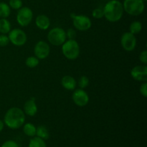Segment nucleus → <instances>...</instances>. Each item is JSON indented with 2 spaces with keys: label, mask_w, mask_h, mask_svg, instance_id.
<instances>
[{
  "label": "nucleus",
  "mask_w": 147,
  "mask_h": 147,
  "mask_svg": "<svg viewBox=\"0 0 147 147\" xmlns=\"http://www.w3.org/2000/svg\"><path fill=\"white\" fill-rule=\"evenodd\" d=\"M39 59L37 57H34V56H30L26 59L25 64L27 67H30V68H34V67H37L39 65Z\"/></svg>",
  "instance_id": "4be33fe9"
},
{
  "label": "nucleus",
  "mask_w": 147,
  "mask_h": 147,
  "mask_svg": "<svg viewBox=\"0 0 147 147\" xmlns=\"http://www.w3.org/2000/svg\"><path fill=\"white\" fill-rule=\"evenodd\" d=\"M25 122V113L20 108L12 107L6 112L4 117V125L11 129H18Z\"/></svg>",
  "instance_id": "f257e3e1"
},
{
  "label": "nucleus",
  "mask_w": 147,
  "mask_h": 147,
  "mask_svg": "<svg viewBox=\"0 0 147 147\" xmlns=\"http://www.w3.org/2000/svg\"><path fill=\"white\" fill-rule=\"evenodd\" d=\"M11 23L7 18L0 19V33L1 34H8L11 30Z\"/></svg>",
  "instance_id": "f3484780"
},
{
  "label": "nucleus",
  "mask_w": 147,
  "mask_h": 147,
  "mask_svg": "<svg viewBox=\"0 0 147 147\" xmlns=\"http://www.w3.org/2000/svg\"><path fill=\"white\" fill-rule=\"evenodd\" d=\"M123 4L119 0H111L103 7L104 17L110 22H116L122 18L123 14Z\"/></svg>",
  "instance_id": "f03ea898"
},
{
  "label": "nucleus",
  "mask_w": 147,
  "mask_h": 147,
  "mask_svg": "<svg viewBox=\"0 0 147 147\" xmlns=\"http://www.w3.org/2000/svg\"><path fill=\"white\" fill-rule=\"evenodd\" d=\"M143 1H144V2H145V1H146V0H143Z\"/></svg>",
  "instance_id": "2f4dec72"
},
{
  "label": "nucleus",
  "mask_w": 147,
  "mask_h": 147,
  "mask_svg": "<svg viewBox=\"0 0 147 147\" xmlns=\"http://www.w3.org/2000/svg\"><path fill=\"white\" fill-rule=\"evenodd\" d=\"M4 123L3 121L0 120V132L4 129Z\"/></svg>",
  "instance_id": "7c9ffc66"
},
{
  "label": "nucleus",
  "mask_w": 147,
  "mask_h": 147,
  "mask_svg": "<svg viewBox=\"0 0 147 147\" xmlns=\"http://www.w3.org/2000/svg\"><path fill=\"white\" fill-rule=\"evenodd\" d=\"M35 24L40 30H46L50 27V20L47 16L45 14H40L36 17Z\"/></svg>",
  "instance_id": "4468645a"
},
{
  "label": "nucleus",
  "mask_w": 147,
  "mask_h": 147,
  "mask_svg": "<svg viewBox=\"0 0 147 147\" xmlns=\"http://www.w3.org/2000/svg\"><path fill=\"white\" fill-rule=\"evenodd\" d=\"M37 106L36 104L34 98H32L30 100H27L24 105V113L29 116H35L37 113Z\"/></svg>",
  "instance_id": "ddd939ff"
},
{
  "label": "nucleus",
  "mask_w": 147,
  "mask_h": 147,
  "mask_svg": "<svg viewBox=\"0 0 147 147\" xmlns=\"http://www.w3.org/2000/svg\"><path fill=\"white\" fill-rule=\"evenodd\" d=\"M33 19V12L29 7H22L17 14V21L22 27H27L31 23Z\"/></svg>",
  "instance_id": "6e6552de"
},
{
  "label": "nucleus",
  "mask_w": 147,
  "mask_h": 147,
  "mask_svg": "<svg viewBox=\"0 0 147 147\" xmlns=\"http://www.w3.org/2000/svg\"><path fill=\"white\" fill-rule=\"evenodd\" d=\"M11 14V8L5 2H0V17L7 18Z\"/></svg>",
  "instance_id": "6ab92c4d"
},
{
  "label": "nucleus",
  "mask_w": 147,
  "mask_h": 147,
  "mask_svg": "<svg viewBox=\"0 0 147 147\" xmlns=\"http://www.w3.org/2000/svg\"><path fill=\"white\" fill-rule=\"evenodd\" d=\"M71 17L73 18V26L79 31H87L91 27V20L87 16L83 14H71Z\"/></svg>",
  "instance_id": "0eeeda50"
},
{
  "label": "nucleus",
  "mask_w": 147,
  "mask_h": 147,
  "mask_svg": "<svg viewBox=\"0 0 147 147\" xmlns=\"http://www.w3.org/2000/svg\"><path fill=\"white\" fill-rule=\"evenodd\" d=\"M72 99L76 106L83 107L89 102V96L83 89L79 88L74 90L72 95Z\"/></svg>",
  "instance_id": "9d476101"
},
{
  "label": "nucleus",
  "mask_w": 147,
  "mask_h": 147,
  "mask_svg": "<svg viewBox=\"0 0 147 147\" xmlns=\"http://www.w3.org/2000/svg\"><path fill=\"white\" fill-rule=\"evenodd\" d=\"M66 37L68 40H75L76 37V32L74 29L70 28L66 32Z\"/></svg>",
  "instance_id": "bb28decb"
},
{
  "label": "nucleus",
  "mask_w": 147,
  "mask_h": 147,
  "mask_svg": "<svg viewBox=\"0 0 147 147\" xmlns=\"http://www.w3.org/2000/svg\"><path fill=\"white\" fill-rule=\"evenodd\" d=\"M8 34L9 42L12 43L14 45L20 47V46H23L27 42V34L21 29H14L12 30H10Z\"/></svg>",
  "instance_id": "423d86ee"
},
{
  "label": "nucleus",
  "mask_w": 147,
  "mask_h": 147,
  "mask_svg": "<svg viewBox=\"0 0 147 147\" xmlns=\"http://www.w3.org/2000/svg\"><path fill=\"white\" fill-rule=\"evenodd\" d=\"M62 52L68 60H76L80 55V46L76 40H67L62 45Z\"/></svg>",
  "instance_id": "7ed1b4c3"
},
{
  "label": "nucleus",
  "mask_w": 147,
  "mask_h": 147,
  "mask_svg": "<svg viewBox=\"0 0 147 147\" xmlns=\"http://www.w3.org/2000/svg\"><path fill=\"white\" fill-rule=\"evenodd\" d=\"M36 136L43 140H47L50 137V133L45 126H39L36 129Z\"/></svg>",
  "instance_id": "dca6fc26"
},
{
  "label": "nucleus",
  "mask_w": 147,
  "mask_h": 147,
  "mask_svg": "<svg viewBox=\"0 0 147 147\" xmlns=\"http://www.w3.org/2000/svg\"><path fill=\"white\" fill-rule=\"evenodd\" d=\"M61 84L65 89L67 90H73L76 89L77 82L76 79L70 76H65L62 78Z\"/></svg>",
  "instance_id": "2eb2a0df"
},
{
  "label": "nucleus",
  "mask_w": 147,
  "mask_h": 147,
  "mask_svg": "<svg viewBox=\"0 0 147 147\" xmlns=\"http://www.w3.org/2000/svg\"><path fill=\"white\" fill-rule=\"evenodd\" d=\"M1 147H19V145L15 141L8 140L4 142Z\"/></svg>",
  "instance_id": "cd10ccee"
},
{
  "label": "nucleus",
  "mask_w": 147,
  "mask_h": 147,
  "mask_svg": "<svg viewBox=\"0 0 147 147\" xmlns=\"http://www.w3.org/2000/svg\"><path fill=\"white\" fill-rule=\"evenodd\" d=\"M89 84V78L87 76H83L79 78L78 80V86L80 88L84 89L86 87H88Z\"/></svg>",
  "instance_id": "393cba45"
},
{
  "label": "nucleus",
  "mask_w": 147,
  "mask_h": 147,
  "mask_svg": "<svg viewBox=\"0 0 147 147\" xmlns=\"http://www.w3.org/2000/svg\"><path fill=\"white\" fill-rule=\"evenodd\" d=\"M131 76L135 80L140 82L147 81V67L144 65H136L131 70Z\"/></svg>",
  "instance_id": "f8f14e48"
},
{
  "label": "nucleus",
  "mask_w": 147,
  "mask_h": 147,
  "mask_svg": "<svg viewBox=\"0 0 147 147\" xmlns=\"http://www.w3.org/2000/svg\"><path fill=\"white\" fill-rule=\"evenodd\" d=\"M142 30V24L139 21H134L129 26V32L133 34H139Z\"/></svg>",
  "instance_id": "412c9836"
},
{
  "label": "nucleus",
  "mask_w": 147,
  "mask_h": 147,
  "mask_svg": "<svg viewBox=\"0 0 147 147\" xmlns=\"http://www.w3.org/2000/svg\"><path fill=\"white\" fill-rule=\"evenodd\" d=\"M36 129L37 128L34 126V124L31 123H24V126H23V131H24V134L30 137H33V136H36Z\"/></svg>",
  "instance_id": "a211bd4d"
},
{
  "label": "nucleus",
  "mask_w": 147,
  "mask_h": 147,
  "mask_svg": "<svg viewBox=\"0 0 147 147\" xmlns=\"http://www.w3.org/2000/svg\"><path fill=\"white\" fill-rule=\"evenodd\" d=\"M28 147H47V145L45 140L37 136H33L30 139Z\"/></svg>",
  "instance_id": "aec40b11"
},
{
  "label": "nucleus",
  "mask_w": 147,
  "mask_h": 147,
  "mask_svg": "<svg viewBox=\"0 0 147 147\" xmlns=\"http://www.w3.org/2000/svg\"><path fill=\"white\" fill-rule=\"evenodd\" d=\"M35 57L39 60H44L47 58L50 53V45L45 41H39L36 43L34 48Z\"/></svg>",
  "instance_id": "9b49d317"
},
{
  "label": "nucleus",
  "mask_w": 147,
  "mask_h": 147,
  "mask_svg": "<svg viewBox=\"0 0 147 147\" xmlns=\"http://www.w3.org/2000/svg\"><path fill=\"white\" fill-rule=\"evenodd\" d=\"M9 42V40L8 36L6 34H1L0 35V47H5Z\"/></svg>",
  "instance_id": "a878e982"
},
{
  "label": "nucleus",
  "mask_w": 147,
  "mask_h": 147,
  "mask_svg": "<svg viewBox=\"0 0 147 147\" xmlns=\"http://www.w3.org/2000/svg\"><path fill=\"white\" fill-rule=\"evenodd\" d=\"M9 6L13 9L19 10L22 7V0H9Z\"/></svg>",
  "instance_id": "5701e85b"
},
{
  "label": "nucleus",
  "mask_w": 147,
  "mask_h": 147,
  "mask_svg": "<svg viewBox=\"0 0 147 147\" xmlns=\"http://www.w3.org/2000/svg\"><path fill=\"white\" fill-rule=\"evenodd\" d=\"M92 16L96 19H101L104 17V12H103V8L98 7L94 9L92 11Z\"/></svg>",
  "instance_id": "b1692460"
},
{
  "label": "nucleus",
  "mask_w": 147,
  "mask_h": 147,
  "mask_svg": "<svg viewBox=\"0 0 147 147\" xmlns=\"http://www.w3.org/2000/svg\"><path fill=\"white\" fill-rule=\"evenodd\" d=\"M123 10L131 16H139L144 12L145 9L143 0H124L123 4Z\"/></svg>",
  "instance_id": "20e7f679"
},
{
  "label": "nucleus",
  "mask_w": 147,
  "mask_h": 147,
  "mask_svg": "<svg viewBox=\"0 0 147 147\" xmlns=\"http://www.w3.org/2000/svg\"><path fill=\"white\" fill-rule=\"evenodd\" d=\"M140 93L144 96V98H146L147 96V83L146 82H144L142 84V86H140Z\"/></svg>",
  "instance_id": "c85d7f7f"
},
{
  "label": "nucleus",
  "mask_w": 147,
  "mask_h": 147,
  "mask_svg": "<svg viewBox=\"0 0 147 147\" xmlns=\"http://www.w3.org/2000/svg\"><path fill=\"white\" fill-rule=\"evenodd\" d=\"M66 32L60 27L52 29L47 34L49 42L54 46H60L66 41Z\"/></svg>",
  "instance_id": "39448f33"
},
{
  "label": "nucleus",
  "mask_w": 147,
  "mask_h": 147,
  "mask_svg": "<svg viewBox=\"0 0 147 147\" xmlns=\"http://www.w3.org/2000/svg\"><path fill=\"white\" fill-rule=\"evenodd\" d=\"M139 60L144 65L147 64V51L144 50L139 55Z\"/></svg>",
  "instance_id": "c756f323"
},
{
  "label": "nucleus",
  "mask_w": 147,
  "mask_h": 147,
  "mask_svg": "<svg viewBox=\"0 0 147 147\" xmlns=\"http://www.w3.org/2000/svg\"><path fill=\"white\" fill-rule=\"evenodd\" d=\"M136 38L135 34H133L130 32H127L122 34L121 38V45L124 50L127 52H131L135 49L136 46Z\"/></svg>",
  "instance_id": "1a4fd4ad"
}]
</instances>
